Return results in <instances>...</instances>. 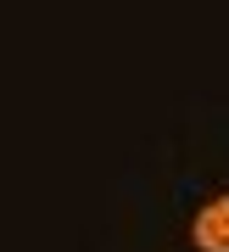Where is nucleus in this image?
Wrapping results in <instances>:
<instances>
[{
    "label": "nucleus",
    "mask_w": 229,
    "mask_h": 252,
    "mask_svg": "<svg viewBox=\"0 0 229 252\" xmlns=\"http://www.w3.org/2000/svg\"><path fill=\"white\" fill-rule=\"evenodd\" d=\"M190 241H196V252H229V190H224V196H212L201 213H196Z\"/></svg>",
    "instance_id": "nucleus-1"
}]
</instances>
